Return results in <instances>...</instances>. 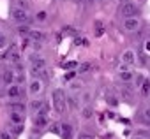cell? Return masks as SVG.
Returning <instances> with one entry per match:
<instances>
[{"label":"cell","mask_w":150,"mask_h":139,"mask_svg":"<svg viewBox=\"0 0 150 139\" xmlns=\"http://www.w3.org/2000/svg\"><path fill=\"white\" fill-rule=\"evenodd\" d=\"M134 139H150V137H141V135H138V137H134Z\"/></svg>","instance_id":"32"},{"label":"cell","mask_w":150,"mask_h":139,"mask_svg":"<svg viewBox=\"0 0 150 139\" xmlns=\"http://www.w3.org/2000/svg\"><path fill=\"white\" fill-rule=\"evenodd\" d=\"M88 69H90V63H83V65L80 67V72H87Z\"/></svg>","instance_id":"26"},{"label":"cell","mask_w":150,"mask_h":139,"mask_svg":"<svg viewBox=\"0 0 150 139\" xmlns=\"http://www.w3.org/2000/svg\"><path fill=\"white\" fill-rule=\"evenodd\" d=\"M65 102H67V99H65L64 92L62 90H55L53 92V106H55L57 113H65V109H67Z\"/></svg>","instance_id":"2"},{"label":"cell","mask_w":150,"mask_h":139,"mask_svg":"<svg viewBox=\"0 0 150 139\" xmlns=\"http://www.w3.org/2000/svg\"><path fill=\"white\" fill-rule=\"evenodd\" d=\"M46 125H48V116H41V114H37V116L34 118V132H35V134L41 132Z\"/></svg>","instance_id":"5"},{"label":"cell","mask_w":150,"mask_h":139,"mask_svg":"<svg viewBox=\"0 0 150 139\" xmlns=\"http://www.w3.org/2000/svg\"><path fill=\"white\" fill-rule=\"evenodd\" d=\"M42 104H44V100H32V102H30V109H32L34 113H37Z\"/></svg>","instance_id":"15"},{"label":"cell","mask_w":150,"mask_h":139,"mask_svg":"<svg viewBox=\"0 0 150 139\" xmlns=\"http://www.w3.org/2000/svg\"><path fill=\"white\" fill-rule=\"evenodd\" d=\"M122 14H124L125 18H132V16H136V14H138V6L132 4V2H125V4L122 6Z\"/></svg>","instance_id":"4"},{"label":"cell","mask_w":150,"mask_h":139,"mask_svg":"<svg viewBox=\"0 0 150 139\" xmlns=\"http://www.w3.org/2000/svg\"><path fill=\"white\" fill-rule=\"evenodd\" d=\"M7 107L11 111H18V113H25L27 111V106L23 102H11V104H7Z\"/></svg>","instance_id":"12"},{"label":"cell","mask_w":150,"mask_h":139,"mask_svg":"<svg viewBox=\"0 0 150 139\" xmlns=\"http://www.w3.org/2000/svg\"><path fill=\"white\" fill-rule=\"evenodd\" d=\"M42 92V81L41 79H34L30 85H28V93L30 95H37Z\"/></svg>","instance_id":"8"},{"label":"cell","mask_w":150,"mask_h":139,"mask_svg":"<svg viewBox=\"0 0 150 139\" xmlns=\"http://www.w3.org/2000/svg\"><path fill=\"white\" fill-rule=\"evenodd\" d=\"M74 2H76V4H80V6H81V4H85V2H87V0H74Z\"/></svg>","instance_id":"31"},{"label":"cell","mask_w":150,"mask_h":139,"mask_svg":"<svg viewBox=\"0 0 150 139\" xmlns=\"http://www.w3.org/2000/svg\"><path fill=\"white\" fill-rule=\"evenodd\" d=\"M4 46H6V35L0 32V48H4Z\"/></svg>","instance_id":"27"},{"label":"cell","mask_w":150,"mask_h":139,"mask_svg":"<svg viewBox=\"0 0 150 139\" xmlns=\"http://www.w3.org/2000/svg\"><path fill=\"white\" fill-rule=\"evenodd\" d=\"M30 63H32V74L34 76H46V60L44 58L32 55Z\"/></svg>","instance_id":"1"},{"label":"cell","mask_w":150,"mask_h":139,"mask_svg":"<svg viewBox=\"0 0 150 139\" xmlns=\"http://www.w3.org/2000/svg\"><path fill=\"white\" fill-rule=\"evenodd\" d=\"M141 93L143 95H148L150 93V81L148 79H143V83H141Z\"/></svg>","instance_id":"17"},{"label":"cell","mask_w":150,"mask_h":139,"mask_svg":"<svg viewBox=\"0 0 150 139\" xmlns=\"http://www.w3.org/2000/svg\"><path fill=\"white\" fill-rule=\"evenodd\" d=\"M13 135H18V134H21L23 132V123H20V125H14L13 123V127H11V130H9Z\"/></svg>","instance_id":"16"},{"label":"cell","mask_w":150,"mask_h":139,"mask_svg":"<svg viewBox=\"0 0 150 139\" xmlns=\"http://www.w3.org/2000/svg\"><path fill=\"white\" fill-rule=\"evenodd\" d=\"M122 62H124V63H127V65L134 63V51H132V49L124 51V55H122Z\"/></svg>","instance_id":"11"},{"label":"cell","mask_w":150,"mask_h":139,"mask_svg":"<svg viewBox=\"0 0 150 139\" xmlns=\"http://www.w3.org/2000/svg\"><path fill=\"white\" fill-rule=\"evenodd\" d=\"M138 2H141V0H138Z\"/></svg>","instance_id":"34"},{"label":"cell","mask_w":150,"mask_h":139,"mask_svg":"<svg viewBox=\"0 0 150 139\" xmlns=\"http://www.w3.org/2000/svg\"><path fill=\"white\" fill-rule=\"evenodd\" d=\"M48 113H50V106L44 102V104L41 106V109L37 111V114H41V116H48Z\"/></svg>","instance_id":"20"},{"label":"cell","mask_w":150,"mask_h":139,"mask_svg":"<svg viewBox=\"0 0 150 139\" xmlns=\"http://www.w3.org/2000/svg\"><path fill=\"white\" fill-rule=\"evenodd\" d=\"M78 67V62H65L62 65V69H76Z\"/></svg>","instance_id":"22"},{"label":"cell","mask_w":150,"mask_h":139,"mask_svg":"<svg viewBox=\"0 0 150 139\" xmlns=\"http://www.w3.org/2000/svg\"><path fill=\"white\" fill-rule=\"evenodd\" d=\"M145 120H146V121H150V107L145 111Z\"/></svg>","instance_id":"29"},{"label":"cell","mask_w":150,"mask_h":139,"mask_svg":"<svg viewBox=\"0 0 150 139\" xmlns=\"http://www.w3.org/2000/svg\"><path fill=\"white\" fill-rule=\"evenodd\" d=\"M78 139H94V135H92V134H85V132H83V134H80V135H78Z\"/></svg>","instance_id":"25"},{"label":"cell","mask_w":150,"mask_h":139,"mask_svg":"<svg viewBox=\"0 0 150 139\" xmlns=\"http://www.w3.org/2000/svg\"><path fill=\"white\" fill-rule=\"evenodd\" d=\"M18 7H21V9H27V2H23V0H20V2H18Z\"/></svg>","instance_id":"28"},{"label":"cell","mask_w":150,"mask_h":139,"mask_svg":"<svg viewBox=\"0 0 150 139\" xmlns=\"http://www.w3.org/2000/svg\"><path fill=\"white\" fill-rule=\"evenodd\" d=\"M87 2H90V4H92V2H96V0H87Z\"/></svg>","instance_id":"33"},{"label":"cell","mask_w":150,"mask_h":139,"mask_svg":"<svg viewBox=\"0 0 150 139\" xmlns=\"http://www.w3.org/2000/svg\"><path fill=\"white\" fill-rule=\"evenodd\" d=\"M16 30H18V34H20V35H28V32H30V28L27 27V23L18 25V28H16Z\"/></svg>","instance_id":"18"},{"label":"cell","mask_w":150,"mask_h":139,"mask_svg":"<svg viewBox=\"0 0 150 139\" xmlns=\"http://www.w3.org/2000/svg\"><path fill=\"white\" fill-rule=\"evenodd\" d=\"M46 16H48V14H46L44 11H41V13H37V16H35V20H37V21H44V20H46Z\"/></svg>","instance_id":"23"},{"label":"cell","mask_w":150,"mask_h":139,"mask_svg":"<svg viewBox=\"0 0 150 139\" xmlns=\"http://www.w3.org/2000/svg\"><path fill=\"white\" fill-rule=\"evenodd\" d=\"M71 88H72V90H78V88H80V83H72Z\"/></svg>","instance_id":"30"},{"label":"cell","mask_w":150,"mask_h":139,"mask_svg":"<svg viewBox=\"0 0 150 139\" xmlns=\"http://www.w3.org/2000/svg\"><path fill=\"white\" fill-rule=\"evenodd\" d=\"M11 18H13V21H16L18 25H23V23H27V21L30 20L27 9H21V7H14V9L11 11Z\"/></svg>","instance_id":"3"},{"label":"cell","mask_w":150,"mask_h":139,"mask_svg":"<svg viewBox=\"0 0 150 139\" xmlns=\"http://www.w3.org/2000/svg\"><path fill=\"white\" fill-rule=\"evenodd\" d=\"M2 81H4V85H13V81H14V72L13 71H6L4 74H2Z\"/></svg>","instance_id":"14"},{"label":"cell","mask_w":150,"mask_h":139,"mask_svg":"<svg viewBox=\"0 0 150 139\" xmlns=\"http://www.w3.org/2000/svg\"><path fill=\"white\" fill-rule=\"evenodd\" d=\"M21 93H23L21 85H9V86H7V97H9V99H20Z\"/></svg>","instance_id":"7"},{"label":"cell","mask_w":150,"mask_h":139,"mask_svg":"<svg viewBox=\"0 0 150 139\" xmlns=\"http://www.w3.org/2000/svg\"><path fill=\"white\" fill-rule=\"evenodd\" d=\"M0 139H14V135L9 130H0Z\"/></svg>","instance_id":"21"},{"label":"cell","mask_w":150,"mask_h":139,"mask_svg":"<svg viewBox=\"0 0 150 139\" xmlns=\"http://www.w3.org/2000/svg\"><path fill=\"white\" fill-rule=\"evenodd\" d=\"M81 116H83V118H90V116H92V109H90V107H85L83 113H81Z\"/></svg>","instance_id":"24"},{"label":"cell","mask_w":150,"mask_h":139,"mask_svg":"<svg viewBox=\"0 0 150 139\" xmlns=\"http://www.w3.org/2000/svg\"><path fill=\"white\" fill-rule=\"evenodd\" d=\"M124 28L127 30V32H136L138 28H139V21H138V18H125V21H124Z\"/></svg>","instance_id":"6"},{"label":"cell","mask_w":150,"mask_h":139,"mask_svg":"<svg viewBox=\"0 0 150 139\" xmlns=\"http://www.w3.org/2000/svg\"><path fill=\"white\" fill-rule=\"evenodd\" d=\"M120 79L122 81H131L132 79V72L131 71H122L120 72Z\"/></svg>","instance_id":"19"},{"label":"cell","mask_w":150,"mask_h":139,"mask_svg":"<svg viewBox=\"0 0 150 139\" xmlns=\"http://www.w3.org/2000/svg\"><path fill=\"white\" fill-rule=\"evenodd\" d=\"M28 37H30L34 42H41V41H44V34L39 32V30H30V32H28Z\"/></svg>","instance_id":"13"},{"label":"cell","mask_w":150,"mask_h":139,"mask_svg":"<svg viewBox=\"0 0 150 139\" xmlns=\"http://www.w3.org/2000/svg\"><path fill=\"white\" fill-rule=\"evenodd\" d=\"M57 132H60V135H62L64 139H71V135H72V128H71V125H67V123L58 125Z\"/></svg>","instance_id":"9"},{"label":"cell","mask_w":150,"mask_h":139,"mask_svg":"<svg viewBox=\"0 0 150 139\" xmlns=\"http://www.w3.org/2000/svg\"><path fill=\"white\" fill-rule=\"evenodd\" d=\"M23 120H25L23 113H18V111H11V113H9V121H11V123L20 125V123H23Z\"/></svg>","instance_id":"10"}]
</instances>
